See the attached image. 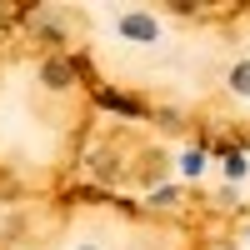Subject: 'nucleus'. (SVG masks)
I'll list each match as a JSON object with an SVG mask.
<instances>
[{"instance_id": "obj_1", "label": "nucleus", "mask_w": 250, "mask_h": 250, "mask_svg": "<svg viewBox=\"0 0 250 250\" xmlns=\"http://www.w3.org/2000/svg\"><path fill=\"white\" fill-rule=\"evenodd\" d=\"M125 30H130V35H140V40H155V25H150L145 15H130V20H125Z\"/></svg>"}, {"instance_id": "obj_2", "label": "nucleus", "mask_w": 250, "mask_h": 250, "mask_svg": "<svg viewBox=\"0 0 250 250\" xmlns=\"http://www.w3.org/2000/svg\"><path fill=\"white\" fill-rule=\"evenodd\" d=\"M230 80H235V85H250V65H240V70H235Z\"/></svg>"}]
</instances>
